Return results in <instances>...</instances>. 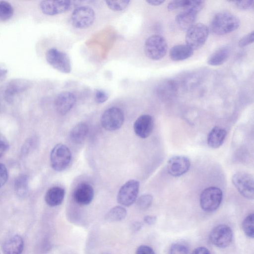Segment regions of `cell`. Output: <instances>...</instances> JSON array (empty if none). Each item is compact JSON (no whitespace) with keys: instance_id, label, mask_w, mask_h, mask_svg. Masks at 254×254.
<instances>
[{"instance_id":"obj_28","label":"cell","mask_w":254,"mask_h":254,"mask_svg":"<svg viewBox=\"0 0 254 254\" xmlns=\"http://www.w3.org/2000/svg\"><path fill=\"white\" fill-rule=\"evenodd\" d=\"M254 214H250L245 218L242 223V228L245 234L251 238H253L254 236Z\"/></svg>"},{"instance_id":"obj_35","label":"cell","mask_w":254,"mask_h":254,"mask_svg":"<svg viewBox=\"0 0 254 254\" xmlns=\"http://www.w3.org/2000/svg\"><path fill=\"white\" fill-rule=\"evenodd\" d=\"M254 40V32L253 31L241 38L238 42L239 46L244 47L252 43Z\"/></svg>"},{"instance_id":"obj_33","label":"cell","mask_w":254,"mask_h":254,"mask_svg":"<svg viewBox=\"0 0 254 254\" xmlns=\"http://www.w3.org/2000/svg\"><path fill=\"white\" fill-rule=\"evenodd\" d=\"M108 93L101 89H96L95 91L94 99L97 103L102 104L105 102L109 98Z\"/></svg>"},{"instance_id":"obj_27","label":"cell","mask_w":254,"mask_h":254,"mask_svg":"<svg viewBox=\"0 0 254 254\" xmlns=\"http://www.w3.org/2000/svg\"><path fill=\"white\" fill-rule=\"evenodd\" d=\"M13 8L8 2L4 0L0 1V21H5L13 15Z\"/></svg>"},{"instance_id":"obj_32","label":"cell","mask_w":254,"mask_h":254,"mask_svg":"<svg viewBox=\"0 0 254 254\" xmlns=\"http://www.w3.org/2000/svg\"><path fill=\"white\" fill-rule=\"evenodd\" d=\"M233 2L238 8L242 10L253 9L254 7V0H253L234 1Z\"/></svg>"},{"instance_id":"obj_21","label":"cell","mask_w":254,"mask_h":254,"mask_svg":"<svg viewBox=\"0 0 254 254\" xmlns=\"http://www.w3.org/2000/svg\"><path fill=\"white\" fill-rule=\"evenodd\" d=\"M197 13L188 10H184L179 13L176 17V21L179 27L183 31H187L194 24Z\"/></svg>"},{"instance_id":"obj_40","label":"cell","mask_w":254,"mask_h":254,"mask_svg":"<svg viewBox=\"0 0 254 254\" xmlns=\"http://www.w3.org/2000/svg\"><path fill=\"white\" fill-rule=\"evenodd\" d=\"M143 220L146 224L151 225L156 221V217L154 216L147 215L144 217Z\"/></svg>"},{"instance_id":"obj_19","label":"cell","mask_w":254,"mask_h":254,"mask_svg":"<svg viewBox=\"0 0 254 254\" xmlns=\"http://www.w3.org/2000/svg\"><path fill=\"white\" fill-rule=\"evenodd\" d=\"M227 132L225 128L219 127H214L209 132L207 143L208 145L214 149L218 148L223 143L226 136Z\"/></svg>"},{"instance_id":"obj_31","label":"cell","mask_w":254,"mask_h":254,"mask_svg":"<svg viewBox=\"0 0 254 254\" xmlns=\"http://www.w3.org/2000/svg\"><path fill=\"white\" fill-rule=\"evenodd\" d=\"M188 247L182 243H176L172 245L170 254H188Z\"/></svg>"},{"instance_id":"obj_18","label":"cell","mask_w":254,"mask_h":254,"mask_svg":"<svg viewBox=\"0 0 254 254\" xmlns=\"http://www.w3.org/2000/svg\"><path fill=\"white\" fill-rule=\"evenodd\" d=\"M24 247L22 238L18 235L7 238L2 245L4 254H21Z\"/></svg>"},{"instance_id":"obj_24","label":"cell","mask_w":254,"mask_h":254,"mask_svg":"<svg viewBox=\"0 0 254 254\" xmlns=\"http://www.w3.org/2000/svg\"><path fill=\"white\" fill-rule=\"evenodd\" d=\"M230 53V48L228 46L220 48L209 57L207 64L212 66L221 65L227 60Z\"/></svg>"},{"instance_id":"obj_2","label":"cell","mask_w":254,"mask_h":254,"mask_svg":"<svg viewBox=\"0 0 254 254\" xmlns=\"http://www.w3.org/2000/svg\"><path fill=\"white\" fill-rule=\"evenodd\" d=\"M167 48V43L162 36L153 35L146 40L144 51L146 56L150 59L159 60L165 56Z\"/></svg>"},{"instance_id":"obj_8","label":"cell","mask_w":254,"mask_h":254,"mask_svg":"<svg viewBox=\"0 0 254 254\" xmlns=\"http://www.w3.org/2000/svg\"><path fill=\"white\" fill-rule=\"evenodd\" d=\"M96 18L94 10L90 7L82 6L75 9L70 16L72 25L78 29L90 27Z\"/></svg>"},{"instance_id":"obj_30","label":"cell","mask_w":254,"mask_h":254,"mask_svg":"<svg viewBox=\"0 0 254 254\" xmlns=\"http://www.w3.org/2000/svg\"><path fill=\"white\" fill-rule=\"evenodd\" d=\"M153 197L149 194H145L140 196L137 200V206L141 210H146L152 204Z\"/></svg>"},{"instance_id":"obj_7","label":"cell","mask_w":254,"mask_h":254,"mask_svg":"<svg viewBox=\"0 0 254 254\" xmlns=\"http://www.w3.org/2000/svg\"><path fill=\"white\" fill-rule=\"evenodd\" d=\"M232 182L238 191L245 198L253 199L254 197V181L251 174L239 172L232 177Z\"/></svg>"},{"instance_id":"obj_26","label":"cell","mask_w":254,"mask_h":254,"mask_svg":"<svg viewBox=\"0 0 254 254\" xmlns=\"http://www.w3.org/2000/svg\"><path fill=\"white\" fill-rule=\"evenodd\" d=\"M127 211L123 206H116L112 208L105 215V219L108 222L121 221L126 217Z\"/></svg>"},{"instance_id":"obj_20","label":"cell","mask_w":254,"mask_h":254,"mask_svg":"<svg viewBox=\"0 0 254 254\" xmlns=\"http://www.w3.org/2000/svg\"><path fill=\"white\" fill-rule=\"evenodd\" d=\"M65 195L64 190L60 187H53L49 189L45 195V200L50 206L55 207L60 205Z\"/></svg>"},{"instance_id":"obj_41","label":"cell","mask_w":254,"mask_h":254,"mask_svg":"<svg viewBox=\"0 0 254 254\" xmlns=\"http://www.w3.org/2000/svg\"><path fill=\"white\" fill-rule=\"evenodd\" d=\"M7 73V70L6 69L0 67V82L5 79Z\"/></svg>"},{"instance_id":"obj_36","label":"cell","mask_w":254,"mask_h":254,"mask_svg":"<svg viewBox=\"0 0 254 254\" xmlns=\"http://www.w3.org/2000/svg\"><path fill=\"white\" fill-rule=\"evenodd\" d=\"M8 178V172L5 165L0 163V188L6 182Z\"/></svg>"},{"instance_id":"obj_15","label":"cell","mask_w":254,"mask_h":254,"mask_svg":"<svg viewBox=\"0 0 254 254\" xmlns=\"http://www.w3.org/2000/svg\"><path fill=\"white\" fill-rule=\"evenodd\" d=\"M76 101L74 94L68 91H63L59 93L55 100V107L57 111L61 115L66 114L73 108Z\"/></svg>"},{"instance_id":"obj_38","label":"cell","mask_w":254,"mask_h":254,"mask_svg":"<svg viewBox=\"0 0 254 254\" xmlns=\"http://www.w3.org/2000/svg\"><path fill=\"white\" fill-rule=\"evenodd\" d=\"M135 254H155L154 250L149 246L141 245L136 250Z\"/></svg>"},{"instance_id":"obj_43","label":"cell","mask_w":254,"mask_h":254,"mask_svg":"<svg viewBox=\"0 0 254 254\" xmlns=\"http://www.w3.org/2000/svg\"><path fill=\"white\" fill-rule=\"evenodd\" d=\"M165 1L164 0H146V2L147 3H148L150 5H153V6H158V5H159L161 4H162Z\"/></svg>"},{"instance_id":"obj_9","label":"cell","mask_w":254,"mask_h":254,"mask_svg":"<svg viewBox=\"0 0 254 254\" xmlns=\"http://www.w3.org/2000/svg\"><path fill=\"white\" fill-rule=\"evenodd\" d=\"M125 120L123 111L119 108L112 107L104 111L101 118V124L103 127L108 131L119 129Z\"/></svg>"},{"instance_id":"obj_17","label":"cell","mask_w":254,"mask_h":254,"mask_svg":"<svg viewBox=\"0 0 254 254\" xmlns=\"http://www.w3.org/2000/svg\"><path fill=\"white\" fill-rule=\"evenodd\" d=\"M154 127L152 117L149 115L139 116L134 122L133 129L135 133L139 137L145 138L151 133Z\"/></svg>"},{"instance_id":"obj_25","label":"cell","mask_w":254,"mask_h":254,"mask_svg":"<svg viewBox=\"0 0 254 254\" xmlns=\"http://www.w3.org/2000/svg\"><path fill=\"white\" fill-rule=\"evenodd\" d=\"M15 193L19 197L26 196L28 190V179L25 174H21L18 176L14 182Z\"/></svg>"},{"instance_id":"obj_29","label":"cell","mask_w":254,"mask_h":254,"mask_svg":"<svg viewBox=\"0 0 254 254\" xmlns=\"http://www.w3.org/2000/svg\"><path fill=\"white\" fill-rule=\"evenodd\" d=\"M105 2L110 9L120 11L125 9L129 5L130 0H107Z\"/></svg>"},{"instance_id":"obj_11","label":"cell","mask_w":254,"mask_h":254,"mask_svg":"<svg viewBox=\"0 0 254 254\" xmlns=\"http://www.w3.org/2000/svg\"><path fill=\"white\" fill-rule=\"evenodd\" d=\"M211 243L215 246L224 248L228 247L233 239V232L228 226L221 224L211 231L209 237Z\"/></svg>"},{"instance_id":"obj_37","label":"cell","mask_w":254,"mask_h":254,"mask_svg":"<svg viewBox=\"0 0 254 254\" xmlns=\"http://www.w3.org/2000/svg\"><path fill=\"white\" fill-rule=\"evenodd\" d=\"M8 142L5 137L0 133V157L4 155L8 148Z\"/></svg>"},{"instance_id":"obj_16","label":"cell","mask_w":254,"mask_h":254,"mask_svg":"<svg viewBox=\"0 0 254 254\" xmlns=\"http://www.w3.org/2000/svg\"><path fill=\"white\" fill-rule=\"evenodd\" d=\"M94 189L88 183H82L77 186L73 193L74 201L80 205L90 204L94 198Z\"/></svg>"},{"instance_id":"obj_34","label":"cell","mask_w":254,"mask_h":254,"mask_svg":"<svg viewBox=\"0 0 254 254\" xmlns=\"http://www.w3.org/2000/svg\"><path fill=\"white\" fill-rule=\"evenodd\" d=\"M187 0H174L171 1L168 6L167 8L169 11H173L179 8H184Z\"/></svg>"},{"instance_id":"obj_14","label":"cell","mask_w":254,"mask_h":254,"mask_svg":"<svg viewBox=\"0 0 254 254\" xmlns=\"http://www.w3.org/2000/svg\"><path fill=\"white\" fill-rule=\"evenodd\" d=\"M69 0H42L39 6L41 11L48 15H55L65 12L71 7Z\"/></svg>"},{"instance_id":"obj_22","label":"cell","mask_w":254,"mask_h":254,"mask_svg":"<svg viewBox=\"0 0 254 254\" xmlns=\"http://www.w3.org/2000/svg\"><path fill=\"white\" fill-rule=\"evenodd\" d=\"M193 53V50L187 44H179L171 48L169 56L174 61H181L190 58Z\"/></svg>"},{"instance_id":"obj_42","label":"cell","mask_w":254,"mask_h":254,"mask_svg":"<svg viewBox=\"0 0 254 254\" xmlns=\"http://www.w3.org/2000/svg\"><path fill=\"white\" fill-rule=\"evenodd\" d=\"M142 226V224L141 223L139 222H135L132 224L131 228L133 231H137L141 228Z\"/></svg>"},{"instance_id":"obj_12","label":"cell","mask_w":254,"mask_h":254,"mask_svg":"<svg viewBox=\"0 0 254 254\" xmlns=\"http://www.w3.org/2000/svg\"><path fill=\"white\" fill-rule=\"evenodd\" d=\"M31 86V82L26 79L16 78L10 80L6 85L3 95L7 102H11L18 94L27 90Z\"/></svg>"},{"instance_id":"obj_6","label":"cell","mask_w":254,"mask_h":254,"mask_svg":"<svg viewBox=\"0 0 254 254\" xmlns=\"http://www.w3.org/2000/svg\"><path fill=\"white\" fill-rule=\"evenodd\" d=\"M47 63L53 68L64 73H69L71 70V65L68 55L56 48H51L46 54Z\"/></svg>"},{"instance_id":"obj_13","label":"cell","mask_w":254,"mask_h":254,"mask_svg":"<svg viewBox=\"0 0 254 254\" xmlns=\"http://www.w3.org/2000/svg\"><path fill=\"white\" fill-rule=\"evenodd\" d=\"M190 162L189 158L184 156H175L170 158L167 163L168 173L174 177H179L186 173L189 170Z\"/></svg>"},{"instance_id":"obj_1","label":"cell","mask_w":254,"mask_h":254,"mask_svg":"<svg viewBox=\"0 0 254 254\" xmlns=\"http://www.w3.org/2000/svg\"><path fill=\"white\" fill-rule=\"evenodd\" d=\"M240 24V20L236 16L229 12L223 11L214 16L211 23V29L214 34L222 35L235 31Z\"/></svg>"},{"instance_id":"obj_39","label":"cell","mask_w":254,"mask_h":254,"mask_svg":"<svg viewBox=\"0 0 254 254\" xmlns=\"http://www.w3.org/2000/svg\"><path fill=\"white\" fill-rule=\"evenodd\" d=\"M191 254H211V253L207 248L200 247L195 249Z\"/></svg>"},{"instance_id":"obj_3","label":"cell","mask_w":254,"mask_h":254,"mask_svg":"<svg viewBox=\"0 0 254 254\" xmlns=\"http://www.w3.org/2000/svg\"><path fill=\"white\" fill-rule=\"evenodd\" d=\"M208 35L209 29L205 24H194L187 31L186 44L193 50H198L205 44Z\"/></svg>"},{"instance_id":"obj_23","label":"cell","mask_w":254,"mask_h":254,"mask_svg":"<svg viewBox=\"0 0 254 254\" xmlns=\"http://www.w3.org/2000/svg\"><path fill=\"white\" fill-rule=\"evenodd\" d=\"M88 130V125L84 122H80L71 130L69 133L70 139L74 143L81 144L84 141Z\"/></svg>"},{"instance_id":"obj_44","label":"cell","mask_w":254,"mask_h":254,"mask_svg":"<svg viewBox=\"0 0 254 254\" xmlns=\"http://www.w3.org/2000/svg\"></svg>"},{"instance_id":"obj_5","label":"cell","mask_w":254,"mask_h":254,"mask_svg":"<svg viewBox=\"0 0 254 254\" xmlns=\"http://www.w3.org/2000/svg\"><path fill=\"white\" fill-rule=\"evenodd\" d=\"M223 198L221 190L216 187H210L205 189L200 197L201 208L206 212H212L220 206Z\"/></svg>"},{"instance_id":"obj_10","label":"cell","mask_w":254,"mask_h":254,"mask_svg":"<svg viewBox=\"0 0 254 254\" xmlns=\"http://www.w3.org/2000/svg\"><path fill=\"white\" fill-rule=\"evenodd\" d=\"M139 183L135 180L128 181L120 188L117 197L118 202L123 206H129L136 200Z\"/></svg>"},{"instance_id":"obj_4","label":"cell","mask_w":254,"mask_h":254,"mask_svg":"<svg viewBox=\"0 0 254 254\" xmlns=\"http://www.w3.org/2000/svg\"><path fill=\"white\" fill-rule=\"evenodd\" d=\"M71 159V152L68 147L64 144H57L51 152V165L56 171L61 172L65 170L69 164Z\"/></svg>"}]
</instances>
